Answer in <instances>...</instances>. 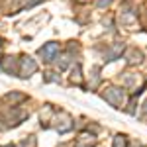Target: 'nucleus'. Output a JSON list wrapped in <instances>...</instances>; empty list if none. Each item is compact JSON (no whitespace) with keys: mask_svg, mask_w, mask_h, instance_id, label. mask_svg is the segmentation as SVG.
Wrapping results in <instances>:
<instances>
[{"mask_svg":"<svg viewBox=\"0 0 147 147\" xmlns=\"http://www.w3.org/2000/svg\"><path fill=\"white\" fill-rule=\"evenodd\" d=\"M102 96L110 102L114 108H122L125 104V92L122 88H108L106 92H102Z\"/></svg>","mask_w":147,"mask_h":147,"instance_id":"f257e3e1","label":"nucleus"},{"mask_svg":"<svg viewBox=\"0 0 147 147\" xmlns=\"http://www.w3.org/2000/svg\"><path fill=\"white\" fill-rule=\"evenodd\" d=\"M35 71H37V65H35V61L32 59V57L24 55L22 59H20V71H18V75H20L22 79H26V77L34 75Z\"/></svg>","mask_w":147,"mask_h":147,"instance_id":"f03ea898","label":"nucleus"},{"mask_svg":"<svg viewBox=\"0 0 147 147\" xmlns=\"http://www.w3.org/2000/svg\"><path fill=\"white\" fill-rule=\"evenodd\" d=\"M57 53H59V43L55 41H49L39 49V57H43V61H53Z\"/></svg>","mask_w":147,"mask_h":147,"instance_id":"7ed1b4c3","label":"nucleus"},{"mask_svg":"<svg viewBox=\"0 0 147 147\" xmlns=\"http://www.w3.org/2000/svg\"><path fill=\"white\" fill-rule=\"evenodd\" d=\"M94 143H96V137L92 134H80L77 139V147H92Z\"/></svg>","mask_w":147,"mask_h":147,"instance_id":"20e7f679","label":"nucleus"},{"mask_svg":"<svg viewBox=\"0 0 147 147\" xmlns=\"http://www.w3.org/2000/svg\"><path fill=\"white\" fill-rule=\"evenodd\" d=\"M122 51H124V43H114V47L106 53V61H114Z\"/></svg>","mask_w":147,"mask_h":147,"instance_id":"39448f33","label":"nucleus"},{"mask_svg":"<svg viewBox=\"0 0 147 147\" xmlns=\"http://www.w3.org/2000/svg\"><path fill=\"white\" fill-rule=\"evenodd\" d=\"M127 57H129V59H127V61H129V65H134V63H139V61H141V53L136 51V49H131V51L127 53Z\"/></svg>","mask_w":147,"mask_h":147,"instance_id":"423d86ee","label":"nucleus"},{"mask_svg":"<svg viewBox=\"0 0 147 147\" xmlns=\"http://www.w3.org/2000/svg\"><path fill=\"white\" fill-rule=\"evenodd\" d=\"M125 136H122V134H118V136L114 137V147H125Z\"/></svg>","mask_w":147,"mask_h":147,"instance_id":"0eeeda50","label":"nucleus"},{"mask_svg":"<svg viewBox=\"0 0 147 147\" xmlns=\"http://www.w3.org/2000/svg\"><path fill=\"white\" fill-rule=\"evenodd\" d=\"M71 80H73V82H77V84H80V67H79V65L75 67V71H73V77H71Z\"/></svg>","mask_w":147,"mask_h":147,"instance_id":"6e6552de","label":"nucleus"},{"mask_svg":"<svg viewBox=\"0 0 147 147\" xmlns=\"http://www.w3.org/2000/svg\"><path fill=\"white\" fill-rule=\"evenodd\" d=\"M26 96L24 94H6V100L8 102H16V100H24Z\"/></svg>","mask_w":147,"mask_h":147,"instance_id":"1a4fd4ad","label":"nucleus"},{"mask_svg":"<svg viewBox=\"0 0 147 147\" xmlns=\"http://www.w3.org/2000/svg\"><path fill=\"white\" fill-rule=\"evenodd\" d=\"M34 145H35L34 136H30V139H24V141H22V147H34Z\"/></svg>","mask_w":147,"mask_h":147,"instance_id":"9d476101","label":"nucleus"},{"mask_svg":"<svg viewBox=\"0 0 147 147\" xmlns=\"http://www.w3.org/2000/svg\"><path fill=\"white\" fill-rule=\"evenodd\" d=\"M108 4H112V0H98V6H102V8L108 6Z\"/></svg>","mask_w":147,"mask_h":147,"instance_id":"9b49d317","label":"nucleus"},{"mask_svg":"<svg viewBox=\"0 0 147 147\" xmlns=\"http://www.w3.org/2000/svg\"><path fill=\"white\" fill-rule=\"evenodd\" d=\"M80 2H86V0H80Z\"/></svg>","mask_w":147,"mask_h":147,"instance_id":"f8f14e48","label":"nucleus"}]
</instances>
